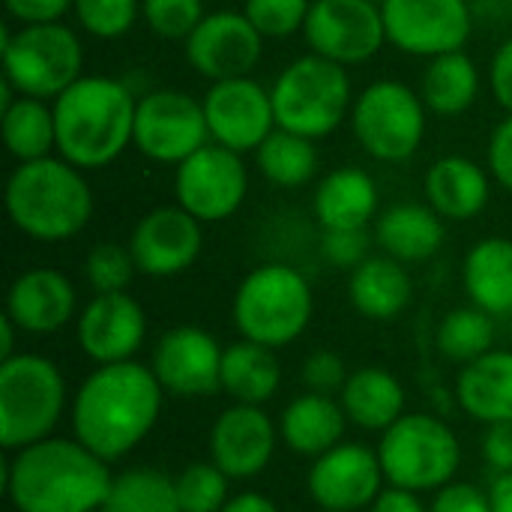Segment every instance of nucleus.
Instances as JSON below:
<instances>
[{
    "label": "nucleus",
    "instance_id": "nucleus-1",
    "mask_svg": "<svg viewBox=\"0 0 512 512\" xmlns=\"http://www.w3.org/2000/svg\"><path fill=\"white\" fill-rule=\"evenodd\" d=\"M165 390L150 366L126 360L96 366L72 399V432L99 459L120 462L159 423Z\"/></svg>",
    "mask_w": 512,
    "mask_h": 512
},
{
    "label": "nucleus",
    "instance_id": "nucleus-2",
    "mask_svg": "<svg viewBox=\"0 0 512 512\" xmlns=\"http://www.w3.org/2000/svg\"><path fill=\"white\" fill-rule=\"evenodd\" d=\"M114 474L78 438H45L3 465V489L15 512H99Z\"/></svg>",
    "mask_w": 512,
    "mask_h": 512
},
{
    "label": "nucleus",
    "instance_id": "nucleus-3",
    "mask_svg": "<svg viewBox=\"0 0 512 512\" xmlns=\"http://www.w3.org/2000/svg\"><path fill=\"white\" fill-rule=\"evenodd\" d=\"M57 156L81 171L117 162L135 135L138 93L111 75H81L54 102Z\"/></svg>",
    "mask_w": 512,
    "mask_h": 512
},
{
    "label": "nucleus",
    "instance_id": "nucleus-4",
    "mask_svg": "<svg viewBox=\"0 0 512 512\" xmlns=\"http://www.w3.org/2000/svg\"><path fill=\"white\" fill-rule=\"evenodd\" d=\"M3 204L9 222L36 243H66L93 219V189L87 171L63 156L18 162L6 180Z\"/></svg>",
    "mask_w": 512,
    "mask_h": 512
},
{
    "label": "nucleus",
    "instance_id": "nucleus-5",
    "mask_svg": "<svg viewBox=\"0 0 512 512\" xmlns=\"http://www.w3.org/2000/svg\"><path fill=\"white\" fill-rule=\"evenodd\" d=\"M315 315V297L309 279L282 261L261 264L243 276L234 291L231 318L240 339L285 348L297 342Z\"/></svg>",
    "mask_w": 512,
    "mask_h": 512
},
{
    "label": "nucleus",
    "instance_id": "nucleus-6",
    "mask_svg": "<svg viewBox=\"0 0 512 512\" xmlns=\"http://www.w3.org/2000/svg\"><path fill=\"white\" fill-rule=\"evenodd\" d=\"M276 126L303 138L321 141L348 123L354 108V84L348 66L321 54H303L291 60L270 84Z\"/></svg>",
    "mask_w": 512,
    "mask_h": 512
},
{
    "label": "nucleus",
    "instance_id": "nucleus-7",
    "mask_svg": "<svg viewBox=\"0 0 512 512\" xmlns=\"http://www.w3.org/2000/svg\"><path fill=\"white\" fill-rule=\"evenodd\" d=\"M66 411V381L60 369L39 354L0 360V444L18 453L51 438Z\"/></svg>",
    "mask_w": 512,
    "mask_h": 512
},
{
    "label": "nucleus",
    "instance_id": "nucleus-8",
    "mask_svg": "<svg viewBox=\"0 0 512 512\" xmlns=\"http://www.w3.org/2000/svg\"><path fill=\"white\" fill-rule=\"evenodd\" d=\"M3 81L18 96H36L54 102L66 87L84 75L81 36L63 24H18L3 27Z\"/></svg>",
    "mask_w": 512,
    "mask_h": 512
},
{
    "label": "nucleus",
    "instance_id": "nucleus-9",
    "mask_svg": "<svg viewBox=\"0 0 512 512\" xmlns=\"http://www.w3.org/2000/svg\"><path fill=\"white\" fill-rule=\"evenodd\" d=\"M348 123L366 156L384 165H402L414 159L426 141L429 108L411 84L378 78L357 93Z\"/></svg>",
    "mask_w": 512,
    "mask_h": 512
},
{
    "label": "nucleus",
    "instance_id": "nucleus-10",
    "mask_svg": "<svg viewBox=\"0 0 512 512\" xmlns=\"http://www.w3.org/2000/svg\"><path fill=\"white\" fill-rule=\"evenodd\" d=\"M378 459L390 486L420 495L453 483L462 462V447L444 420L432 414H405L381 432Z\"/></svg>",
    "mask_w": 512,
    "mask_h": 512
},
{
    "label": "nucleus",
    "instance_id": "nucleus-11",
    "mask_svg": "<svg viewBox=\"0 0 512 512\" xmlns=\"http://www.w3.org/2000/svg\"><path fill=\"white\" fill-rule=\"evenodd\" d=\"M204 144H210V129L201 99L174 87L138 93L132 147L144 159L177 168Z\"/></svg>",
    "mask_w": 512,
    "mask_h": 512
},
{
    "label": "nucleus",
    "instance_id": "nucleus-12",
    "mask_svg": "<svg viewBox=\"0 0 512 512\" xmlns=\"http://www.w3.org/2000/svg\"><path fill=\"white\" fill-rule=\"evenodd\" d=\"M249 168L243 153L222 144H204L174 168V201L198 222H228L246 204Z\"/></svg>",
    "mask_w": 512,
    "mask_h": 512
},
{
    "label": "nucleus",
    "instance_id": "nucleus-13",
    "mask_svg": "<svg viewBox=\"0 0 512 512\" xmlns=\"http://www.w3.org/2000/svg\"><path fill=\"white\" fill-rule=\"evenodd\" d=\"M471 6V0H384L387 45L423 60L462 51L474 33Z\"/></svg>",
    "mask_w": 512,
    "mask_h": 512
},
{
    "label": "nucleus",
    "instance_id": "nucleus-14",
    "mask_svg": "<svg viewBox=\"0 0 512 512\" xmlns=\"http://www.w3.org/2000/svg\"><path fill=\"white\" fill-rule=\"evenodd\" d=\"M312 54L342 66H360L387 45L381 3L375 0H315L303 27Z\"/></svg>",
    "mask_w": 512,
    "mask_h": 512
},
{
    "label": "nucleus",
    "instance_id": "nucleus-15",
    "mask_svg": "<svg viewBox=\"0 0 512 512\" xmlns=\"http://www.w3.org/2000/svg\"><path fill=\"white\" fill-rule=\"evenodd\" d=\"M201 102L210 141L234 153H255L276 129L270 87L252 75L213 81Z\"/></svg>",
    "mask_w": 512,
    "mask_h": 512
},
{
    "label": "nucleus",
    "instance_id": "nucleus-16",
    "mask_svg": "<svg viewBox=\"0 0 512 512\" xmlns=\"http://www.w3.org/2000/svg\"><path fill=\"white\" fill-rule=\"evenodd\" d=\"M264 42L267 39L255 30L243 9H216L207 12L192 30L183 51L186 63L213 84L252 75L264 57Z\"/></svg>",
    "mask_w": 512,
    "mask_h": 512
},
{
    "label": "nucleus",
    "instance_id": "nucleus-17",
    "mask_svg": "<svg viewBox=\"0 0 512 512\" xmlns=\"http://www.w3.org/2000/svg\"><path fill=\"white\" fill-rule=\"evenodd\" d=\"M126 246L138 273L150 279H171L198 261L204 249V222L186 213L177 201L162 204L135 222Z\"/></svg>",
    "mask_w": 512,
    "mask_h": 512
},
{
    "label": "nucleus",
    "instance_id": "nucleus-18",
    "mask_svg": "<svg viewBox=\"0 0 512 512\" xmlns=\"http://www.w3.org/2000/svg\"><path fill=\"white\" fill-rule=\"evenodd\" d=\"M222 345L213 333L180 324L159 336L150 369L162 390L180 399H204L222 390Z\"/></svg>",
    "mask_w": 512,
    "mask_h": 512
},
{
    "label": "nucleus",
    "instance_id": "nucleus-19",
    "mask_svg": "<svg viewBox=\"0 0 512 512\" xmlns=\"http://www.w3.org/2000/svg\"><path fill=\"white\" fill-rule=\"evenodd\" d=\"M384 468L378 450L363 444H336L309 468L306 486L321 510L360 512L384 492Z\"/></svg>",
    "mask_w": 512,
    "mask_h": 512
},
{
    "label": "nucleus",
    "instance_id": "nucleus-20",
    "mask_svg": "<svg viewBox=\"0 0 512 512\" xmlns=\"http://www.w3.org/2000/svg\"><path fill=\"white\" fill-rule=\"evenodd\" d=\"M75 336L96 366L126 363L144 345L147 315L129 291L93 294V300L78 312Z\"/></svg>",
    "mask_w": 512,
    "mask_h": 512
},
{
    "label": "nucleus",
    "instance_id": "nucleus-21",
    "mask_svg": "<svg viewBox=\"0 0 512 512\" xmlns=\"http://www.w3.org/2000/svg\"><path fill=\"white\" fill-rule=\"evenodd\" d=\"M279 444V426L264 405H231L210 429V462L231 480H252L264 474Z\"/></svg>",
    "mask_w": 512,
    "mask_h": 512
},
{
    "label": "nucleus",
    "instance_id": "nucleus-22",
    "mask_svg": "<svg viewBox=\"0 0 512 512\" xmlns=\"http://www.w3.org/2000/svg\"><path fill=\"white\" fill-rule=\"evenodd\" d=\"M6 315L21 333L51 336L78 315L75 285L54 267L24 270L6 291Z\"/></svg>",
    "mask_w": 512,
    "mask_h": 512
},
{
    "label": "nucleus",
    "instance_id": "nucleus-23",
    "mask_svg": "<svg viewBox=\"0 0 512 512\" xmlns=\"http://www.w3.org/2000/svg\"><path fill=\"white\" fill-rule=\"evenodd\" d=\"M312 213L321 231L369 228L381 216L378 180L360 165H342L327 171L312 192Z\"/></svg>",
    "mask_w": 512,
    "mask_h": 512
},
{
    "label": "nucleus",
    "instance_id": "nucleus-24",
    "mask_svg": "<svg viewBox=\"0 0 512 512\" xmlns=\"http://www.w3.org/2000/svg\"><path fill=\"white\" fill-rule=\"evenodd\" d=\"M426 204L447 222H471L489 207L492 174L477 159L450 153L432 162L423 177Z\"/></svg>",
    "mask_w": 512,
    "mask_h": 512
},
{
    "label": "nucleus",
    "instance_id": "nucleus-25",
    "mask_svg": "<svg viewBox=\"0 0 512 512\" xmlns=\"http://www.w3.org/2000/svg\"><path fill=\"white\" fill-rule=\"evenodd\" d=\"M447 219L426 201H399L381 210L372 225L375 243L384 255L402 264H423L435 258L447 240Z\"/></svg>",
    "mask_w": 512,
    "mask_h": 512
},
{
    "label": "nucleus",
    "instance_id": "nucleus-26",
    "mask_svg": "<svg viewBox=\"0 0 512 512\" xmlns=\"http://www.w3.org/2000/svg\"><path fill=\"white\" fill-rule=\"evenodd\" d=\"M345 408L333 396L324 393H303L291 399L279 417V438L288 450L297 456L318 459L336 444H342L345 435Z\"/></svg>",
    "mask_w": 512,
    "mask_h": 512
},
{
    "label": "nucleus",
    "instance_id": "nucleus-27",
    "mask_svg": "<svg viewBox=\"0 0 512 512\" xmlns=\"http://www.w3.org/2000/svg\"><path fill=\"white\" fill-rule=\"evenodd\" d=\"M414 297V282L408 276V264L390 255H369L360 267L351 270L348 300L351 306L372 321L399 318Z\"/></svg>",
    "mask_w": 512,
    "mask_h": 512
},
{
    "label": "nucleus",
    "instance_id": "nucleus-28",
    "mask_svg": "<svg viewBox=\"0 0 512 512\" xmlns=\"http://www.w3.org/2000/svg\"><path fill=\"white\" fill-rule=\"evenodd\" d=\"M456 399L486 426L512 423V351H489L468 363L456 381Z\"/></svg>",
    "mask_w": 512,
    "mask_h": 512
},
{
    "label": "nucleus",
    "instance_id": "nucleus-29",
    "mask_svg": "<svg viewBox=\"0 0 512 512\" xmlns=\"http://www.w3.org/2000/svg\"><path fill=\"white\" fill-rule=\"evenodd\" d=\"M0 126H3V144L15 162H33L57 153L54 105L48 99L18 96L6 81L0 99Z\"/></svg>",
    "mask_w": 512,
    "mask_h": 512
},
{
    "label": "nucleus",
    "instance_id": "nucleus-30",
    "mask_svg": "<svg viewBox=\"0 0 512 512\" xmlns=\"http://www.w3.org/2000/svg\"><path fill=\"white\" fill-rule=\"evenodd\" d=\"M462 282L471 306L492 318L512 315V240L486 237L474 243L462 264Z\"/></svg>",
    "mask_w": 512,
    "mask_h": 512
},
{
    "label": "nucleus",
    "instance_id": "nucleus-31",
    "mask_svg": "<svg viewBox=\"0 0 512 512\" xmlns=\"http://www.w3.org/2000/svg\"><path fill=\"white\" fill-rule=\"evenodd\" d=\"M339 402L345 417L366 432H387L399 417H405V387L381 366H363L351 372Z\"/></svg>",
    "mask_w": 512,
    "mask_h": 512
},
{
    "label": "nucleus",
    "instance_id": "nucleus-32",
    "mask_svg": "<svg viewBox=\"0 0 512 512\" xmlns=\"http://www.w3.org/2000/svg\"><path fill=\"white\" fill-rule=\"evenodd\" d=\"M282 366L273 348L237 339L222 351V393L237 405H264L279 393Z\"/></svg>",
    "mask_w": 512,
    "mask_h": 512
},
{
    "label": "nucleus",
    "instance_id": "nucleus-33",
    "mask_svg": "<svg viewBox=\"0 0 512 512\" xmlns=\"http://www.w3.org/2000/svg\"><path fill=\"white\" fill-rule=\"evenodd\" d=\"M480 69L474 57L462 51H447L438 54L426 63L423 81H420V96L435 117H459L468 108H474L480 96Z\"/></svg>",
    "mask_w": 512,
    "mask_h": 512
},
{
    "label": "nucleus",
    "instance_id": "nucleus-34",
    "mask_svg": "<svg viewBox=\"0 0 512 512\" xmlns=\"http://www.w3.org/2000/svg\"><path fill=\"white\" fill-rule=\"evenodd\" d=\"M255 165L267 183L279 189H300L315 180L321 156L312 138L276 126L270 138L255 150Z\"/></svg>",
    "mask_w": 512,
    "mask_h": 512
},
{
    "label": "nucleus",
    "instance_id": "nucleus-35",
    "mask_svg": "<svg viewBox=\"0 0 512 512\" xmlns=\"http://www.w3.org/2000/svg\"><path fill=\"white\" fill-rule=\"evenodd\" d=\"M99 512H183L177 483L159 468H129L114 477Z\"/></svg>",
    "mask_w": 512,
    "mask_h": 512
},
{
    "label": "nucleus",
    "instance_id": "nucleus-36",
    "mask_svg": "<svg viewBox=\"0 0 512 512\" xmlns=\"http://www.w3.org/2000/svg\"><path fill=\"white\" fill-rule=\"evenodd\" d=\"M438 351L453 363H474L495 351V318L477 306H462L444 315L438 327Z\"/></svg>",
    "mask_w": 512,
    "mask_h": 512
},
{
    "label": "nucleus",
    "instance_id": "nucleus-37",
    "mask_svg": "<svg viewBox=\"0 0 512 512\" xmlns=\"http://www.w3.org/2000/svg\"><path fill=\"white\" fill-rule=\"evenodd\" d=\"M174 483L183 512H222L231 501V477L216 462H192L174 477Z\"/></svg>",
    "mask_w": 512,
    "mask_h": 512
},
{
    "label": "nucleus",
    "instance_id": "nucleus-38",
    "mask_svg": "<svg viewBox=\"0 0 512 512\" xmlns=\"http://www.w3.org/2000/svg\"><path fill=\"white\" fill-rule=\"evenodd\" d=\"M75 24L93 39H120L141 21V0H72Z\"/></svg>",
    "mask_w": 512,
    "mask_h": 512
},
{
    "label": "nucleus",
    "instance_id": "nucleus-39",
    "mask_svg": "<svg viewBox=\"0 0 512 512\" xmlns=\"http://www.w3.org/2000/svg\"><path fill=\"white\" fill-rule=\"evenodd\" d=\"M138 267L129 252V246L120 243H96L84 255V279L93 288V294H117L126 291L135 279Z\"/></svg>",
    "mask_w": 512,
    "mask_h": 512
},
{
    "label": "nucleus",
    "instance_id": "nucleus-40",
    "mask_svg": "<svg viewBox=\"0 0 512 512\" xmlns=\"http://www.w3.org/2000/svg\"><path fill=\"white\" fill-rule=\"evenodd\" d=\"M204 15V0H141V21L165 42H186Z\"/></svg>",
    "mask_w": 512,
    "mask_h": 512
},
{
    "label": "nucleus",
    "instance_id": "nucleus-41",
    "mask_svg": "<svg viewBox=\"0 0 512 512\" xmlns=\"http://www.w3.org/2000/svg\"><path fill=\"white\" fill-rule=\"evenodd\" d=\"M315 0H246L243 12L264 39H288L303 33Z\"/></svg>",
    "mask_w": 512,
    "mask_h": 512
},
{
    "label": "nucleus",
    "instance_id": "nucleus-42",
    "mask_svg": "<svg viewBox=\"0 0 512 512\" xmlns=\"http://www.w3.org/2000/svg\"><path fill=\"white\" fill-rule=\"evenodd\" d=\"M375 234L369 228H342V231H321V258L330 267L354 270L369 258Z\"/></svg>",
    "mask_w": 512,
    "mask_h": 512
},
{
    "label": "nucleus",
    "instance_id": "nucleus-43",
    "mask_svg": "<svg viewBox=\"0 0 512 512\" xmlns=\"http://www.w3.org/2000/svg\"><path fill=\"white\" fill-rule=\"evenodd\" d=\"M348 369H345V360L336 354V351H312L306 360H303V369H300V381L309 393H324V396H333V393H342L345 381H348Z\"/></svg>",
    "mask_w": 512,
    "mask_h": 512
},
{
    "label": "nucleus",
    "instance_id": "nucleus-44",
    "mask_svg": "<svg viewBox=\"0 0 512 512\" xmlns=\"http://www.w3.org/2000/svg\"><path fill=\"white\" fill-rule=\"evenodd\" d=\"M486 168H489L492 180L512 195V114H507L489 135Z\"/></svg>",
    "mask_w": 512,
    "mask_h": 512
},
{
    "label": "nucleus",
    "instance_id": "nucleus-45",
    "mask_svg": "<svg viewBox=\"0 0 512 512\" xmlns=\"http://www.w3.org/2000/svg\"><path fill=\"white\" fill-rule=\"evenodd\" d=\"M429 512H495L489 492L477 489L474 483H447L435 492Z\"/></svg>",
    "mask_w": 512,
    "mask_h": 512
},
{
    "label": "nucleus",
    "instance_id": "nucleus-46",
    "mask_svg": "<svg viewBox=\"0 0 512 512\" xmlns=\"http://www.w3.org/2000/svg\"><path fill=\"white\" fill-rule=\"evenodd\" d=\"M3 9L18 24H51L72 12V0H3Z\"/></svg>",
    "mask_w": 512,
    "mask_h": 512
},
{
    "label": "nucleus",
    "instance_id": "nucleus-47",
    "mask_svg": "<svg viewBox=\"0 0 512 512\" xmlns=\"http://www.w3.org/2000/svg\"><path fill=\"white\" fill-rule=\"evenodd\" d=\"M489 90H492V99L498 102V108H504V114H512V36L504 39L498 45V51L492 54Z\"/></svg>",
    "mask_w": 512,
    "mask_h": 512
},
{
    "label": "nucleus",
    "instance_id": "nucleus-48",
    "mask_svg": "<svg viewBox=\"0 0 512 512\" xmlns=\"http://www.w3.org/2000/svg\"><path fill=\"white\" fill-rule=\"evenodd\" d=\"M483 459L486 465L498 474H510L512 471V423H495L486 426V438H483Z\"/></svg>",
    "mask_w": 512,
    "mask_h": 512
},
{
    "label": "nucleus",
    "instance_id": "nucleus-49",
    "mask_svg": "<svg viewBox=\"0 0 512 512\" xmlns=\"http://www.w3.org/2000/svg\"><path fill=\"white\" fill-rule=\"evenodd\" d=\"M369 512H429V507L420 501L417 492L399 489V486H387L375 501Z\"/></svg>",
    "mask_w": 512,
    "mask_h": 512
},
{
    "label": "nucleus",
    "instance_id": "nucleus-50",
    "mask_svg": "<svg viewBox=\"0 0 512 512\" xmlns=\"http://www.w3.org/2000/svg\"><path fill=\"white\" fill-rule=\"evenodd\" d=\"M222 512H279V507L261 492H240L222 507Z\"/></svg>",
    "mask_w": 512,
    "mask_h": 512
},
{
    "label": "nucleus",
    "instance_id": "nucleus-51",
    "mask_svg": "<svg viewBox=\"0 0 512 512\" xmlns=\"http://www.w3.org/2000/svg\"><path fill=\"white\" fill-rule=\"evenodd\" d=\"M489 498H492V510L495 512H512V471L495 477Z\"/></svg>",
    "mask_w": 512,
    "mask_h": 512
},
{
    "label": "nucleus",
    "instance_id": "nucleus-52",
    "mask_svg": "<svg viewBox=\"0 0 512 512\" xmlns=\"http://www.w3.org/2000/svg\"><path fill=\"white\" fill-rule=\"evenodd\" d=\"M15 333H21V330H18L15 321L3 312V318H0V360H9V357L18 354V351H15Z\"/></svg>",
    "mask_w": 512,
    "mask_h": 512
},
{
    "label": "nucleus",
    "instance_id": "nucleus-53",
    "mask_svg": "<svg viewBox=\"0 0 512 512\" xmlns=\"http://www.w3.org/2000/svg\"><path fill=\"white\" fill-rule=\"evenodd\" d=\"M510 339H512V315H510Z\"/></svg>",
    "mask_w": 512,
    "mask_h": 512
},
{
    "label": "nucleus",
    "instance_id": "nucleus-54",
    "mask_svg": "<svg viewBox=\"0 0 512 512\" xmlns=\"http://www.w3.org/2000/svg\"><path fill=\"white\" fill-rule=\"evenodd\" d=\"M321 512H339V510H321Z\"/></svg>",
    "mask_w": 512,
    "mask_h": 512
},
{
    "label": "nucleus",
    "instance_id": "nucleus-55",
    "mask_svg": "<svg viewBox=\"0 0 512 512\" xmlns=\"http://www.w3.org/2000/svg\"><path fill=\"white\" fill-rule=\"evenodd\" d=\"M375 3H384V0H375Z\"/></svg>",
    "mask_w": 512,
    "mask_h": 512
},
{
    "label": "nucleus",
    "instance_id": "nucleus-56",
    "mask_svg": "<svg viewBox=\"0 0 512 512\" xmlns=\"http://www.w3.org/2000/svg\"><path fill=\"white\" fill-rule=\"evenodd\" d=\"M471 3H480V0H471Z\"/></svg>",
    "mask_w": 512,
    "mask_h": 512
}]
</instances>
